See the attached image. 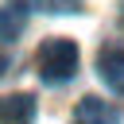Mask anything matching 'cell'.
Here are the masks:
<instances>
[{"instance_id": "obj_1", "label": "cell", "mask_w": 124, "mask_h": 124, "mask_svg": "<svg viewBox=\"0 0 124 124\" xmlns=\"http://www.w3.org/2000/svg\"><path fill=\"white\" fill-rule=\"evenodd\" d=\"M35 70L46 85H58V81H70L78 74V43L66 39V35H50L39 43L35 50Z\"/></svg>"}, {"instance_id": "obj_2", "label": "cell", "mask_w": 124, "mask_h": 124, "mask_svg": "<svg viewBox=\"0 0 124 124\" xmlns=\"http://www.w3.org/2000/svg\"><path fill=\"white\" fill-rule=\"evenodd\" d=\"M97 78H101L112 93H124V46L105 43V46L97 50Z\"/></svg>"}, {"instance_id": "obj_3", "label": "cell", "mask_w": 124, "mask_h": 124, "mask_svg": "<svg viewBox=\"0 0 124 124\" xmlns=\"http://www.w3.org/2000/svg\"><path fill=\"white\" fill-rule=\"evenodd\" d=\"M116 120H120V108L101 97H81L74 108V124H116Z\"/></svg>"}, {"instance_id": "obj_4", "label": "cell", "mask_w": 124, "mask_h": 124, "mask_svg": "<svg viewBox=\"0 0 124 124\" xmlns=\"http://www.w3.org/2000/svg\"><path fill=\"white\" fill-rule=\"evenodd\" d=\"M31 116H35V97L31 93H16V97L0 101V120L4 124H27Z\"/></svg>"}, {"instance_id": "obj_5", "label": "cell", "mask_w": 124, "mask_h": 124, "mask_svg": "<svg viewBox=\"0 0 124 124\" xmlns=\"http://www.w3.org/2000/svg\"><path fill=\"white\" fill-rule=\"evenodd\" d=\"M23 27H27V8L23 4L0 8V43H12L16 35H23Z\"/></svg>"}, {"instance_id": "obj_6", "label": "cell", "mask_w": 124, "mask_h": 124, "mask_svg": "<svg viewBox=\"0 0 124 124\" xmlns=\"http://www.w3.org/2000/svg\"><path fill=\"white\" fill-rule=\"evenodd\" d=\"M31 8L39 12H50V16H62V12H81V0H27Z\"/></svg>"}, {"instance_id": "obj_7", "label": "cell", "mask_w": 124, "mask_h": 124, "mask_svg": "<svg viewBox=\"0 0 124 124\" xmlns=\"http://www.w3.org/2000/svg\"><path fill=\"white\" fill-rule=\"evenodd\" d=\"M0 74H4V58H0Z\"/></svg>"}]
</instances>
